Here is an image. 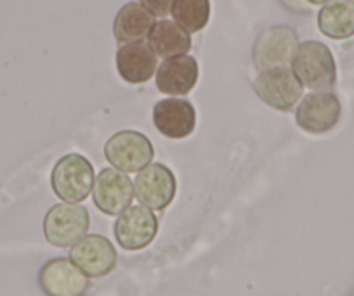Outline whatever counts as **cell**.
<instances>
[{
    "label": "cell",
    "instance_id": "cell-1",
    "mask_svg": "<svg viewBox=\"0 0 354 296\" xmlns=\"http://www.w3.org/2000/svg\"><path fill=\"white\" fill-rule=\"evenodd\" d=\"M292 71L304 87L313 90H328L337 81L333 54L322 42L299 43L292 56Z\"/></svg>",
    "mask_w": 354,
    "mask_h": 296
},
{
    "label": "cell",
    "instance_id": "cell-2",
    "mask_svg": "<svg viewBox=\"0 0 354 296\" xmlns=\"http://www.w3.org/2000/svg\"><path fill=\"white\" fill-rule=\"evenodd\" d=\"M94 168L85 156L71 152L56 163L50 175L54 194L64 203H82L93 193Z\"/></svg>",
    "mask_w": 354,
    "mask_h": 296
},
{
    "label": "cell",
    "instance_id": "cell-3",
    "mask_svg": "<svg viewBox=\"0 0 354 296\" xmlns=\"http://www.w3.org/2000/svg\"><path fill=\"white\" fill-rule=\"evenodd\" d=\"M254 90L268 106L278 111H290L302 99L304 85L290 68L278 66L261 71L254 81Z\"/></svg>",
    "mask_w": 354,
    "mask_h": 296
},
{
    "label": "cell",
    "instance_id": "cell-4",
    "mask_svg": "<svg viewBox=\"0 0 354 296\" xmlns=\"http://www.w3.org/2000/svg\"><path fill=\"white\" fill-rule=\"evenodd\" d=\"M91 219L85 206L78 203H61L47 212L44 234L53 246L70 248L87 236Z\"/></svg>",
    "mask_w": 354,
    "mask_h": 296
},
{
    "label": "cell",
    "instance_id": "cell-5",
    "mask_svg": "<svg viewBox=\"0 0 354 296\" xmlns=\"http://www.w3.org/2000/svg\"><path fill=\"white\" fill-rule=\"evenodd\" d=\"M155 156L151 142L141 132L124 130L108 139L104 144V158L113 168L124 173L141 172Z\"/></svg>",
    "mask_w": 354,
    "mask_h": 296
},
{
    "label": "cell",
    "instance_id": "cell-6",
    "mask_svg": "<svg viewBox=\"0 0 354 296\" xmlns=\"http://www.w3.org/2000/svg\"><path fill=\"white\" fill-rule=\"evenodd\" d=\"M340 101L328 90L313 92L302 97L295 110V121L299 127L309 134L330 132L340 120Z\"/></svg>",
    "mask_w": 354,
    "mask_h": 296
},
{
    "label": "cell",
    "instance_id": "cell-7",
    "mask_svg": "<svg viewBox=\"0 0 354 296\" xmlns=\"http://www.w3.org/2000/svg\"><path fill=\"white\" fill-rule=\"evenodd\" d=\"M176 177L160 163H149L134 180V194L138 201L149 210H165L176 196Z\"/></svg>",
    "mask_w": 354,
    "mask_h": 296
},
{
    "label": "cell",
    "instance_id": "cell-8",
    "mask_svg": "<svg viewBox=\"0 0 354 296\" xmlns=\"http://www.w3.org/2000/svg\"><path fill=\"white\" fill-rule=\"evenodd\" d=\"M117 243L127 251L149 246L158 233V219L146 206H129L118 215L113 227Z\"/></svg>",
    "mask_w": 354,
    "mask_h": 296
},
{
    "label": "cell",
    "instance_id": "cell-9",
    "mask_svg": "<svg viewBox=\"0 0 354 296\" xmlns=\"http://www.w3.org/2000/svg\"><path fill=\"white\" fill-rule=\"evenodd\" d=\"M117 251L113 244L101 234L84 236L71 246L70 260L87 277L100 279L110 274L117 265Z\"/></svg>",
    "mask_w": 354,
    "mask_h": 296
},
{
    "label": "cell",
    "instance_id": "cell-10",
    "mask_svg": "<svg viewBox=\"0 0 354 296\" xmlns=\"http://www.w3.org/2000/svg\"><path fill=\"white\" fill-rule=\"evenodd\" d=\"M93 199L104 215H120L134 199V182L120 170H103L94 182Z\"/></svg>",
    "mask_w": 354,
    "mask_h": 296
},
{
    "label": "cell",
    "instance_id": "cell-11",
    "mask_svg": "<svg viewBox=\"0 0 354 296\" xmlns=\"http://www.w3.org/2000/svg\"><path fill=\"white\" fill-rule=\"evenodd\" d=\"M299 46L297 35L288 26H273L261 33L254 47V63L259 71L287 66Z\"/></svg>",
    "mask_w": 354,
    "mask_h": 296
},
{
    "label": "cell",
    "instance_id": "cell-12",
    "mask_svg": "<svg viewBox=\"0 0 354 296\" xmlns=\"http://www.w3.org/2000/svg\"><path fill=\"white\" fill-rule=\"evenodd\" d=\"M39 284L47 296H84L91 282L71 260L54 258L40 270Z\"/></svg>",
    "mask_w": 354,
    "mask_h": 296
},
{
    "label": "cell",
    "instance_id": "cell-13",
    "mask_svg": "<svg viewBox=\"0 0 354 296\" xmlns=\"http://www.w3.org/2000/svg\"><path fill=\"white\" fill-rule=\"evenodd\" d=\"M153 124L165 137L185 139L195 130V108L186 99H163L153 108Z\"/></svg>",
    "mask_w": 354,
    "mask_h": 296
},
{
    "label": "cell",
    "instance_id": "cell-14",
    "mask_svg": "<svg viewBox=\"0 0 354 296\" xmlns=\"http://www.w3.org/2000/svg\"><path fill=\"white\" fill-rule=\"evenodd\" d=\"M196 81H198V63L188 54L169 57L156 70L158 90L174 97L189 94L195 88Z\"/></svg>",
    "mask_w": 354,
    "mask_h": 296
},
{
    "label": "cell",
    "instance_id": "cell-15",
    "mask_svg": "<svg viewBox=\"0 0 354 296\" xmlns=\"http://www.w3.org/2000/svg\"><path fill=\"white\" fill-rule=\"evenodd\" d=\"M149 43H124L117 52L118 75L129 83H146L156 73L158 59Z\"/></svg>",
    "mask_w": 354,
    "mask_h": 296
},
{
    "label": "cell",
    "instance_id": "cell-16",
    "mask_svg": "<svg viewBox=\"0 0 354 296\" xmlns=\"http://www.w3.org/2000/svg\"><path fill=\"white\" fill-rule=\"evenodd\" d=\"M148 43L158 57L185 56L192 49V35L183 26L170 19L155 21L148 35Z\"/></svg>",
    "mask_w": 354,
    "mask_h": 296
},
{
    "label": "cell",
    "instance_id": "cell-17",
    "mask_svg": "<svg viewBox=\"0 0 354 296\" xmlns=\"http://www.w3.org/2000/svg\"><path fill=\"white\" fill-rule=\"evenodd\" d=\"M153 25H155V16L148 9L136 2H129L118 11L115 18V39L120 43L142 42L148 39Z\"/></svg>",
    "mask_w": 354,
    "mask_h": 296
},
{
    "label": "cell",
    "instance_id": "cell-18",
    "mask_svg": "<svg viewBox=\"0 0 354 296\" xmlns=\"http://www.w3.org/2000/svg\"><path fill=\"white\" fill-rule=\"evenodd\" d=\"M318 28L325 37L346 40L354 35V0H330L318 14Z\"/></svg>",
    "mask_w": 354,
    "mask_h": 296
},
{
    "label": "cell",
    "instance_id": "cell-19",
    "mask_svg": "<svg viewBox=\"0 0 354 296\" xmlns=\"http://www.w3.org/2000/svg\"><path fill=\"white\" fill-rule=\"evenodd\" d=\"M170 14L186 32L196 33L209 23L210 0H174Z\"/></svg>",
    "mask_w": 354,
    "mask_h": 296
},
{
    "label": "cell",
    "instance_id": "cell-20",
    "mask_svg": "<svg viewBox=\"0 0 354 296\" xmlns=\"http://www.w3.org/2000/svg\"><path fill=\"white\" fill-rule=\"evenodd\" d=\"M172 4L174 0H141L142 8H146L153 16H158V18H165L167 14H170Z\"/></svg>",
    "mask_w": 354,
    "mask_h": 296
},
{
    "label": "cell",
    "instance_id": "cell-21",
    "mask_svg": "<svg viewBox=\"0 0 354 296\" xmlns=\"http://www.w3.org/2000/svg\"><path fill=\"white\" fill-rule=\"evenodd\" d=\"M308 2L313 6H325L326 2H330V0H308Z\"/></svg>",
    "mask_w": 354,
    "mask_h": 296
}]
</instances>
